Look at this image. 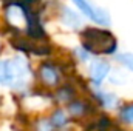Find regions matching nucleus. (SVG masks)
<instances>
[{
	"instance_id": "nucleus-1",
	"label": "nucleus",
	"mask_w": 133,
	"mask_h": 131,
	"mask_svg": "<svg viewBox=\"0 0 133 131\" xmlns=\"http://www.w3.org/2000/svg\"><path fill=\"white\" fill-rule=\"evenodd\" d=\"M82 48L88 51L90 54L99 56V54H111L116 51L118 43L116 39L111 35L110 31L96 30V28H88L82 31Z\"/></svg>"
},
{
	"instance_id": "nucleus-2",
	"label": "nucleus",
	"mask_w": 133,
	"mask_h": 131,
	"mask_svg": "<svg viewBox=\"0 0 133 131\" xmlns=\"http://www.w3.org/2000/svg\"><path fill=\"white\" fill-rule=\"evenodd\" d=\"M71 2L79 8V11L82 14H85L88 19H91L98 25H105V26L110 25V14L105 9L91 3L90 0H71Z\"/></svg>"
},
{
	"instance_id": "nucleus-3",
	"label": "nucleus",
	"mask_w": 133,
	"mask_h": 131,
	"mask_svg": "<svg viewBox=\"0 0 133 131\" xmlns=\"http://www.w3.org/2000/svg\"><path fill=\"white\" fill-rule=\"evenodd\" d=\"M26 35L31 37L34 40H39V39H45L46 33H45V28L42 26V22H40V17H39V12H36L33 9H30V6L26 8Z\"/></svg>"
},
{
	"instance_id": "nucleus-4",
	"label": "nucleus",
	"mask_w": 133,
	"mask_h": 131,
	"mask_svg": "<svg viewBox=\"0 0 133 131\" xmlns=\"http://www.w3.org/2000/svg\"><path fill=\"white\" fill-rule=\"evenodd\" d=\"M39 72H40V77H42L43 83H46V85H50V86L59 85V82H61V74H59V69H57L56 65H53V63H50V62H45V63L40 65Z\"/></svg>"
},
{
	"instance_id": "nucleus-5",
	"label": "nucleus",
	"mask_w": 133,
	"mask_h": 131,
	"mask_svg": "<svg viewBox=\"0 0 133 131\" xmlns=\"http://www.w3.org/2000/svg\"><path fill=\"white\" fill-rule=\"evenodd\" d=\"M108 69H110V66H108V63H107L105 60H95V62L91 63V66H90L91 80H93L96 85H99L101 82L107 77Z\"/></svg>"
},
{
	"instance_id": "nucleus-6",
	"label": "nucleus",
	"mask_w": 133,
	"mask_h": 131,
	"mask_svg": "<svg viewBox=\"0 0 133 131\" xmlns=\"http://www.w3.org/2000/svg\"><path fill=\"white\" fill-rule=\"evenodd\" d=\"M61 20L65 23L66 26H70L73 30H77L81 26V19L77 17V14L74 11H71L70 8H66V6L61 8Z\"/></svg>"
},
{
	"instance_id": "nucleus-7",
	"label": "nucleus",
	"mask_w": 133,
	"mask_h": 131,
	"mask_svg": "<svg viewBox=\"0 0 133 131\" xmlns=\"http://www.w3.org/2000/svg\"><path fill=\"white\" fill-rule=\"evenodd\" d=\"M68 110H70V113H71L73 116L81 117V116L90 113L91 108H90L88 103H85V102H82V100H76V102H71V103L68 105Z\"/></svg>"
},
{
	"instance_id": "nucleus-8",
	"label": "nucleus",
	"mask_w": 133,
	"mask_h": 131,
	"mask_svg": "<svg viewBox=\"0 0 133 131\" xmlns=\"http://www.w3.org/2000/svg\"><path fill=\"white\" fill-rule=\"evenodd\" d=\"M96 99L99 100V103L104 105V106H113L118 102V97L115 94H111V93H98Z\"/></svg>"
},
{
	"instance_id": "nucleus-9",
	"label": "nucleus",
	"mask_w": 133,
	"mask_h": 131,
	"mask_svg": "<svg viewBox=\"0 0 133 131\" xmlns=\"http://www.w3.org/2000/svg\"><path fill=\"white\" fill-rule=\"evenodd\" d=\"M50 122H51V125L54 127V130L65 127L66 125V117H65V114H64V111H61V110L54 111V114H53V117H51Z\"/></svg>"
},
{
	"instance_id": "nucleus-10",
	"label": "nucleus",
	"mask_w": 133,
	"mask_h": 131,
	"mask_svg": "<svg viewBox=\"0 0 133 131\" xmlns=\"http://www.w3.org/2000/svg\"><path fill=\"white\" fill-rule=\"evenodd\" d=\"M74 96V90L70 86V85H65V86H62L59 91H57V99H61V100H70V99Z\"/></svg>"
},
{
	"instance_id": "nucleus-11",
	"label": "nucleus",
	"mask_w": 133,
	"mask_h": 131,
	"mask_svg": "<svg viewBox=\"0 0 133 131\" xmlns=\"http://www.w3.org/2000/svg\"><path fill=\"white\" fill-rule=\"evenodd\" d=\"M119 116H121V119H122L124 122H127V123H133V105H127V106H124V108L121 110Z\"/></svg>"
},
{
	"instance_id": "nucleus-12",
	"label": "nucleus",
	"mask_w": 133,
	"mask_h": 131,
	"mask_svg": "<svg viewBox=\"0 0 133 131\" xmlns=\"http://www.w3.org/2000/svg\"><path fill=\"white\" fill-rule=\"evenodd\" d=\"M116 59H118L124 66H127L129 69L133 71V54H119Z\"/></svg>"
},
{
	"instance_id": "nucleus-13",
	"label": "nucleus",
	"mask_w": 133,
	"mask_h": 131,
	"mask_svg": "<svg viewBox=\"0 0 133 131\" xmlns=\"http://www.w3.org/2000/svg\"><path fill=\"white\" fill-rule=\"evenodd\" d=\"M20 2H23L25 5H28V6H30V5H33V3H36V2H39V0H20Z\"/></svg>"
},
{
	"instance_id": "nucleus-14",
	"label": "nucleus",
	"mask_w": 133,
	"mask_h": 131,
	"mask_svg": "<svg viewBox=\"0 0 133 131\" xmlns=\"http://www.w3.org/2000/svg\"><path fill=\"white\" fill-rule=\"evenodd\" d=\"M115 131H121V130H115Z\"/></svg>"
}]
</instances>
